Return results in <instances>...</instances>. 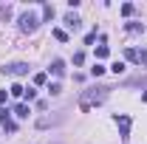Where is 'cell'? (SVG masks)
I'll return each instance as SVG.
<instances>
[{"label": "cell", "mask_w": 147, "mask_h": 144, "mask_svg": "<svg viewBox=\"0 0 147 144\" xmlns=\"http://www.w3.org/2000/svg\"><path fill=\"white\" fill-rule=\"evenodd\" d=\"M28 113H31V110H28V105H17V108H14V116H20V119H26Z\"/></svg>", "instance_id": "obj_7"}, {"label": "cell", "mask_w": 147, "mask_h": 144, "mask_svg": "<svg viewBox=\"0 0 147 144\" xmlns=\"http://www.w3.org/2000/svg\"><path fill=\"white\" fill-rule=\"evenodd\" d=\"M102 73H105V65H99V62H96V65L91 68V76H102Z\"/></svg>", "instance_id": "obj_13"}, {"label": "cell", "mask_w": 147, "mask_h": 144, "mask_svg": "<svg viewBox=\"0 0 147 144\" xmlns=\"http://www.w3.org/2000/svg\"><path fill=\"white\" fill-rule=\"evenodd\" d=\"M42 17H45V20L54 17V6H51V3H45V6H42Z\"/></svg>", "instance_id": "obj_9"}, {"label": "cell", "mask_w": 147, "mask_h": 144, "mask_svg": "<svg viewBox=\"0 0 147 144\" xmlns=\"http://www.w3.org/2000/svg\"><path fill=\"white\" fill-rule=\"evenodd\" d=\"M142 99H144V102H147V90H144V93H142Z\"/></svg>", "instance_id": "obj_22"}, {"label": "cell", "mask_w": 147, "mask_h": 144, "mask_svg": "<svg viewBox=\"0 0 147 144\" xmlns=\"http://www.w3.org/2000/svg\"><path fill=\"white\" fill-rule=\"evenodd\" d=\"M6 119H11V116H9V110H6V108H0V122H6Z\"/></svg>", "instance_id": "obj_20"}, {"label": "cell", "mask_w": 147, "mask_h": 144, "mask_svg": "<svg viewBox=\"0 0 147 144\" xmlns=\"http://www.w3.org/2000/svg\"><path fill=\"white\" fill-rule=\"evenodd\" d=\"M125 57H127L130 62H139V65H147V51H139V48H127V51H125Z\"/></svg>", "instance_id": "obj_4"}, {"label": "cell", "mask_w": 147, "mask_h": 144, "mask_svg": "<svg viewBox=\"0 0 147 144\" xmlns=\"http://www.w3.org/2000/svg\"><path fill=\"white\" fill-rule=\"evenodd\" d=\"M26 99H28V102H34V99H37V90L28 88V90H26Z\"/></svg>", "instance_id": "obj_19"}, {"label": "cell", "mask_w": 147, "mask_h": 144, "mask_svg": "<svg viewBox=\"0 0 147 144\" xmlns=\"http://www.w3.org/2000/svg\"><path fill=\"white\" fill-rule=\"evenodd\" d=\"M65 23H68V28H74V31L79 28V17H76V14H68V17H65Z\"/></svg>", "instance_id": "obj_8"}, {"label": "cell", "mask_w": 147, "mask_h": 144, "mask_svg": "<svg viewBox=\"0 0 147 144\" xmlns=\"http://www.w3.org/2000/svg\"><path fill=\"white\" fill-rule=\"evenodd\" d=\"M51 73H54V76H62V73H65V62H62V59H54V62H51Z\"/></svg>", "instance_id": "obj_6"}, {"label": "cell", "mask_w": 147, "mask_h": 144, "mask_svg": "<svg viewBox=\"0 0 147 144\" xmlns=\"http://www.w3.org/2000/svg\"><path fill=\"white\" fill-rule=\"evenodd\" d=\"M116 124H119V136L127 139L130 136V116H116Z\"/></svg>", "instance_id": "obj_5"}, {"label": "cell", "mask_w": 147, "mask_h": 144, "mask_svg": "<svg viewBox=\"0 0 147 144\" xmlns=\"http://www.w3.org/2000/svg\"><path fill=\"white\" fill-rule=\"evenodd\" d=\"M6 96H9V90H0V105L6 102Z\"/></svg>", "instance_id": "obj_21"}, {"label": "cell", "mask_w": 147, "mask_h": 144, "mask_svg": "<svg viewBox=\"0 0 147 144\" xmlns=\"http://www.w3.org/2000/svg\"><path fill=\"white\" fill-rule=\"evenodd\" d=\"M54 40H59V42H65V40H68V34H65L62 28H54Z\"/></svg>", "instance_id": "obj_14"}, {"label": "cell", "mask_w": 147, "mask_h": 144, "mask_svg": "<svg viewBox=\"0 0 147 144\" xmlns=\"http://www.w3.org/2000/svg\"><path fill=\"white\" fill-rule=\"evenodd\" d=\"M34 85H45V73H34Z\"/></svg>", "instance_id": "obj_18"}, {"label": "cell", "mask_w": 147, "mask_h": 144, "mask_svg": "<svg viewBox=\"0 0 147 144\" xmlns=\"http://www.w3.org/2000/svg\"><path fill=\"white\" fill-rule=\"evenodd\" d=\"M122 14H125V17L133 14V3H125V6H122Z\"/></svg>", "instance_id": "obj_16"}, {"label": "cell", "mask_w": 147, "mask_h": 144, "mask_svg": "<svg viewBox=\"0 0 147 144\" xmlns=\"http://www.w3.org/2000/svg\"><path fill=\"white\" fill-rule=\"evenodd\" d=\"M37 26H40V17H37L34 11H26L23 17H20V31H37Z\"/></svg>", "instance_id": "obj_2"}, {"label": "cell", "mask_w": 147, "mask_h": 144, "mask_svg": "<svg viewBox=\"0 0 147 144\" xmlns=\"http://www.w3.org/2000/svg\"><path fill=\"white\" fill-rule=\"evenodd\" d=\"M11 96H26V88H23V85H17V82H14V85H11Z\"/></svg>", "instance_id": "obj_11"}, {"label": "cell", "mask_w": 147, "mask_h": 144, "mask_svg": "<svg viewBox=\"0 0 147 144\" xmlns=\"http://www.w3.org/2000/svg\"><path fill=\"white\" fill-rule=\"evenodd\" d=\"M82 59H85V54H82V51H76V54H74V65H82Z\"/></svg>", "instance_id": "obj_17"}, {"label": "cell", "mask_w": 147, "mask_h": 144, "mask_svg": "<svg viewBox=\"0 0 147 144\" xmlns=\"http://www.w3.org/2000/svg\"><path fill=\"white\" fill-rule=\"evenodd\" d=\"M125 68H127V65H125V62H119V59L110 65V71H113V73H125Z\"/></svg>", "instance_id": "obj_10"}, {"label": "cell", "mask_w": 147, "mask_h": 144, "mask_svg": "<svg viewBox=\"0 0 147 144\" xmlns=\"http://www.w3.org/2000/svg\"><path fill=\"white\" fill-rule=\"evenodd\" d=\"M3 73H9V76H23V73H28V65H26V62H11V65H3Z\"/></svg>", "instance_id": "obj_3"}, {"label": "cell", "mask_w": 147, "mask_h": 144, "mask_svg": "<svg viewBox=\"0 0 147 144\" xmlns=\"http://www.w3.org/2000/svg\"><path fill=\"white\" fill-rule=\"evenodd\" d=\"M142 28H144L142 23H127V31H130V34H136V31H142Z\"/></svg>", "instance_id": "obj_15"}, {"label": "cell", "mask_w": 147, "mask_h": 144, "mask_svg": "<svg viewBox=\"0 0 147 144\" xmlns=\"http://www.w3.org/2000/svg\"><path fill=\"white\" fill-rule=\"evenodd\" d=\"M108 90H110V88H99V90H91V93H82L79 108L88 113V110H91V105H99V102H105V99H108Z\"/></svg>", "instance_id": "obj_1"}, {"label": "cell", "mask_w": 147, "mask_h": 144, "mask_svg": "<svg viewBox=\"0 0 147 144\" xmlns=\"http://www.w3.org/2000/svg\"><path fill=\"white\" fill-rule=\"evenodd\" d=\"M108 54H110V51H108V45H99V48H96V59H105Z\"/></svg>", "instance_id": "obj_12"}]
</instances>
